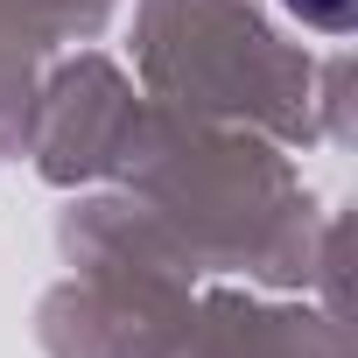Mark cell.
<instances>
[{
    "instance_id": "obj_1",
    "label": "cell",
    "mask_w": 358,
    "mask_h": 358,
    "mask_svg": "<svg viewBox=\"0 0 358 358\" xmlns=\"http://www.w3.org/2000/svg\"><path fill=\"white\" fill-rule=\"evenodd\" d=\"M288 8H295L302 22H316V29H351L358 0H288Z\"/></svg>"
}]
</instances>
